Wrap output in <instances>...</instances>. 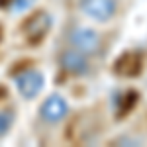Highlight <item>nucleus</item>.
I'll return each instance as SVG.
<instances>
[{"label":"nucleus","instance_id":"4","mask_svg":"<svg viewBox=\"0 0 147 147\" xmlns=\"http://www.w3.org/2000/svg\"><path fill=\"white\" fill-rule=\"evenodd\" d=\"M69 114V104L61 94H51L39 106V118L45 124H59L67 118Z\"/></svg>","mask_w":147,"mask_h":147},{"label":"nucleus","instance_id":"8","mask_svg":"<svg viewBox=\"0 0 147 147\" xmlns=\"http://www.w3.org/2000/svg\"><path fill=\"white\" fill-rule=\"evenodd\" d=\"M137 94L136 90H125V92H116V100H112V104L116 106V112H118V116L122 118V116H125V114L129 112V110H134V106L137 104Z\"/></svg>","mask_w":147,"mask_h":147},{"label":"nucleus","instance_id":"1","mask_svg":"<svg viewBox=\"0 0 147 147\" xmlns=\"http://www.w3.org/2000/svg\"><path fill=\"white\" fill-rule=\"evenodd\" d=\"M14 84H16V90L20 92V96L26 98V100H34L35 96H39V92L43 90L45 86V77L41 71L37 69H28L20 73L16 79H14Z\"/></svg>","mask_w":147,"mask_h":147},{"label":"nucleus","instance_id":"6","mask_svg":"<svg viewBox=\"0 0 147 147\" xmlns=\"http://www.w3.org/2000/svg\"><path fill=\"white\" fill-rule=\"evenodd\" d=\"M51 26H53L51 14H47L45 10H39V12H35L34 16H30V18L26 20V24L22 26V30L32 41H39V39H43L47 35V32L51 30Z\"/></svg>","mask_w":147,"mask_h":147},{"label":"nucleus","instance_id":"2","mask_svg":"<svg viewBox=\"0 0 147 147\" xmlns=\"http://www.w3.org/2000/svg\"><path fill=\"white\" fill-rule=\"evenodd\" d=\"M69 41L75 49H79L84 55H94L102 47L100 34L90 30V28H82V26H77L69 32Z\"/></svg>","mask_w":147,"mask_h":147},{"label":"nucleus","instance_id":"7","mask_svg":"<svg viewBox=\"0 0 147 147\" xmlns=\"http://www.w3.org/2000/svg\"><path fill=\"white\" fill-rule=\"evenodd\" d=\"M141 67H143V57L137 51H125L114 63V71L120 77H137L141 73Z\"/></svg>","mask_w":147,"mask_h":147},{"label":"nucleus","instance_id":"9","mask_svg":"<svg viewBox=\"0 0 147 147\" xmlns=\"http://www.w3.org/2000/svg\"><path fill=\"white\" fill-rule=\"evenodd\" d=\"M14 120H16L14 110H10V108H8V110H0V137H4L12 129Z\"/></svg>","mask_w":147,"mask_h":147},{"label":"nucleus","instance_id":"3","mask_svg":"<svg viewBox=\"0 0 147 147\" xmlns=\"http://www.w3.org/2000/svg\"><path fill=\"white\" fill-rule=\"evenodd\" d=\"M80 10L84 16H88L94 22H110L116 10H118V0H80Z\"/></svg>","mask_w":147,"mask_h":147},{"label":"nucleus","instance_id":"5","mask_svg":"<svg viewBox=\"0 0 147 147\" xmlns=\"http://www.w3.org/2000/svg\"><path fill=\"white\" fill-rule=\"evenodd\" d=\"M59 65L63 67V71H67L75 77H86L90 73V63L88 57L84 53H80L79 49H67L59 55Z\"/></svg>","mask_w":147,"mask_h":147},{"label":"nucleus","instance_id":"10","mask_svg":"<svg viewBox=\"0 0 147 147\" xmlns=\"http://www.w3.org/2000/svg\"><path fill=\"white\" fill-rule=\"evenodd\" d=\"M12 6L10 10L12 12H26L28 8H32V4H34V0H8Z\"/></svg>","mask_w":147,"mask_h":147}]
</instances>
